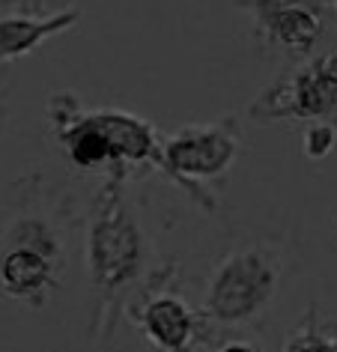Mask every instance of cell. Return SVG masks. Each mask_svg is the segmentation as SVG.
Instances as JSON below:
<instances>
[{
    "label": "cell",
    "mask_w": 337,
    "mask_h": 352,
    "mask_svg": "<svg viewBox=\"0 0 337 352\" xmlns=\"http://www.w3.org/2000/svg\"><path fill=\"white\" fill-rule=\"evenodd\" d=\"M149 239L129 197V176L102 179L87 215V272L93 289V338L111 352L122 307L146 284Z\"/></svg>",
    "instance_id": "6da1fadb"
},
{
    "label": "cell",
    "mask_w": 337,
    "mask_h": 352,
    "mask_svg": "<svg viewBox=\"0 0 337 352\" xmlns=\"http://www.w3.org/2000/svg\"><path fill=\"white\" fill-rule=\"evenodd\" d=\"M287 275V254L281 245L257 239L230 251L215 266L203 296V320L215 329L251 325L269 311Z\"/></svg>",
    "instance_id": "7a4b0ae2"
},
{
    "label": "cell",
    "mask_w": 337,
    "mask_h": 352,
    "mask_svg": "<svg viewBox=\"0 0 337 352\" xmlns=\"http://www.w3.org/2000/svg\"><path fill=\"white\" fill-rule=\"evenodd\" d=\"M239 153H242V126L233 113H227L215 122H188L171 131L162 140L158 170L171 176L194 204H200L206 212H215L209 182L227 176Z\"/></svg>",
    "instance_id": "3957f363"
},
{
    "label": "cell",
    "mask_w": 337,
    "mask_h": 352,
    "mask_svg": "<svg viewBox=\"0 0 337 352\" xmlns=\"http://www.w3.org/2000/svg\"><path fill=\"white\" fill-rule=\"evenodd\" d=\"M251 122H334L337 126V48L301 60L265 87L248 108Z\"/></svg>",
    "instance_id": "277c9868"
},
{
    "label": "cell",
    "mask_w": 337,
    "mask_h": 352,
    "mask_svg": "<svg viewBox=\"0 0 337 352\" xmlns=\"http://www.w3.org/2000/svg\"><path fill=\"white\" fill-rule=\"evenodd\" d=\"M236 6L251 12L263 51H278L298 63L316 57L334 24L331 0H236Z\"/></svg>",
    "instance_id": "5b68a950"
},
{
    "label": "cell",
    "mask_w": 337,
    "mask_h": 352,
    "mask_svg": "<svg viewBox=\"0 0 337 352\" xmlns=\"http://www.w3.org/2000/svg\"><path fill=\"white\" fill-rule=\"evenodd\" d=\"M173 269H162L138 289L129 302V316L135 320L153 346L162 352H191L206 338H212L209 322L203 314L191 311V305L167 284Z\"/></svg>",
    "instance_id": "8992f818"
},
{
    "label": "cell",
    "mask_w": 337,
    "mask_h": 352,
    "mask_svg": "<svg viewBox=\"0 0 337 352\" xmlns=\"http://www.w3.org/2000/svg\"><path fill=\"white\" fill-rule=\"evenodd\" d=\"M81 10H51L45 0H0V66L33 54L51 36L72 30Z\"/></svg>",
    "instance_id": "52a82bcc"
},
{
    "label": "cell",
    "mask_w": 337,
    "mask_h": 352,
    "mask_svg": "<svg viewBox=\"0 0 337 352\" xmlns=\"http://www.w3.org/2000/svg\"><path fill=\"white\" fill-rule=\"evenodd\" d=\"M63 269L66 263L57 260L54 254L33 248V245L0 239V293L15 302L42 307L51 289L60 287Z\"/></svg>",
    "instance_id": "ba28073f"
},
{
    "label": "cell",
    "mask_w": 337,
    "mask_h": 352,
    "mask_svg": "<svg viewBox=\"0 0 337 352\" xmlns=\"http://www.w3.org/2000/svg\"><path fill=\"white\" fill-rule=\"evenodd\" d=\"M281 352H337V331L334 325L323 322L316 302H310L301 322L292 331H287Z\"/></svg>",
    "instance_id": "9c48e42d"
},
{
    "label": "cell",
    "mask_w": 337,
    "mask_h": 352,
    "mask_svg": "<svg viewBox=\"0 0 337 352\" xmlns=\"http://www.w3.org/2000/svg\"><path fill=\"white\" fill-rule=\"evenodd\" d=\"M301 146H305V155L314 158V162L325 158L337 146V126L334 122H307Z\"/></svg>",
    "instance_id": "30bf717a"
},
{
    "label": "cell",
    "mask_w": 337,
    "mask_h": 352,
    "mask_svg": "<svg viewBox=\"0 0 337 352\" xmlns=\"http://www.w3.org/2000/svg\"><path fill=\"white\" fill-rule=\"evenodd\" d=\"M215 352H260V349H257L254 343H248V340L230 338V340H224V343H221V346H218Z\"/></svg>",
    "instance_id": "8fae6325"
},
{
    "label": "cell",
    "mask_w": 337,
    "mask_h": 352,
    "mask_svg": "<svg viewBox=\"0 0 337 352\" xmlns=\"http://www.w3.org/2000/svg\"><path fill=\"white\" fill-rule=\"evenodd\" d=\"M6 108H10V87L0 78V129H3V120H6Z\"/></svg>",
    "instance_id": "7c38bea8"
},
{
    "label": "cell",
    "mask_w": 337,
    "mask_h": 352,
    "mask_svg": "<svg viewBox=\"0 0 337 352\" xmlns=\"http://www.w3.org/2000/svg\"><path fill=\"white\" fill-rule=\"evenodd\" d=\"M331 10H334V24H337V0H331Z\"/></svg>",
    "instance_id": "4fadbf2b"
}]
</instances>
